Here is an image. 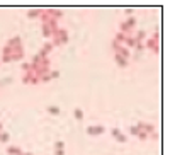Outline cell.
<instances>
[{
  "mask_svg": "<svg viewBox=\"0 0 170 155\" xmlns=\"http://www.w3.org/2000/svg\"><path fill=\"white\" fill-rule=\"evenodd\" d=\"M22 84H26V85H38L39 78L34 75V72H29V73H24V77H22Z\"/></svg>",
  "mask_w": 170,
  "mask_h": 155,
  "instance_id": "6da1fadb",
  "label": "cell"
},
{
  "mask_svg": "<svg viewBox=\"0 0 170 155\" xmlns=\"http://www.w3.org/2000/svg\"><path fill=\"white\" fill-rule=\"evenodd\" d=\"M56 34H58V38L61 39V44H66V43H68V31H66V29H61V27H60L56 31Z\"/></svg>",
  "mask_w": 170,
  "mask_h": 155,
  "instance_id": "5b68a950",
  "label": "cell"
},
{
  "mask_svg": "<svg viewBox=\"0 0 170 155\" xmlns=\"http://www.w3.org/2000/svg\"><path fill=\"white\" fill-rule=\"evenodd\" d=\"M134 39H136L138 43H143V39H146V31H138V33L134 34Z\"/></svg>",
  "mask_w": 170,
  "mask_h": 155,
  "instance_id": "2e32d148",
  "label": "cell"
},
{
  "mask_svg": "<svg viewBox=\"0 0 170 155\" xmlns=\"http://www.w3.org/2000/svg\"><path fill=\"white\" fill-rule=\"evenodd\" d=\"M55 155H65V150H55Z\"/></svg>",
  "mask_w": 170,
  "mask_h": 155,
  "instance_id": "e575fe53",
  "label": "cell"
},
{
  "mask_svg": "<svg viewBox=\"0 0 170 155\" xmlns=\"http://www.w3.org/2000/svg\"><path fill=\"white\" fill-rule=\"evenodd\" d=\"M10 140V135L9 133H0V143H7Z\"/></svg>",
  "mask_w": 170,
  "mask_h": 155,
  "instance_id": "603a6c76",
  "label": "cell"
},
{
  "mask_svg": "<svg viewBox=\"0 0 170 155\" xmlns=\"http://www.w3.org/2000/svg\"><path fill=\"white\" fill-rule=\"evenodd\" d=\"M134 48L141 51V50H145V44H143V43H136V46H134Z\"/></svg>",
  "mask_w": 170,
  "mask_h": 155,
  "instance_id": "836d02e7",
  "label": "cell"
},
{
  "mask_svg": "<svg viewBox=\"0 0 170 155\" xmlns=\"http://www.w3.org/2000/svg\"><path fill=\"white\" fill-rule=\"evenodd\" d=\"M65 148V141H55V150H63Z\"/></svg>",
  "mask_w": 170,
  "mask_h": 155,
  "instance_id": "cb8c5ba5",
  "label": "cell"
},
{
  "mask_svg": "<svg viewBox=\"0 0 170 155\" xmlns=\"http://www.w3.org/2000/svg\"><path fill=\"white\" fill-rule=\"evenodd\" d=\"M51 14H53V19L55 20L63 17V10H61V9H51Z\"/></svg>",
  "mask_w": 170,
  "mask_h": 155,
  "instance_id": "e0dca14e",
  "label": "cell"
},
{
  "mask_svg": "<svg viewBox=\"0 0 170 155\" xmlns=\"http://www.w3.org/2000/svg\"><path fill=\"white\" fill-rule=\"evenodd\" d=\"M114 39H116L119 44H124V43H126V39H128V34H124V33H117Z\"/></svg>",
  "mask_w": 170,
  "mask_h": 155,
  "instance_id": "9a60e30c",
  "label": "cell"
},
{
  "mask_svg": "<svg viewBox=\"0 0 170 155\" xmlns=\"http://www.w3.org/2000/svg\"><path fill=\"white\" fill-rule=\"evenodd\" d=\"M39 19L43 20V24H48L49 20L53 19V14H51V9H48V10H43V14H41V17Z\"/></svg>",
  "mask_w": 170,
  "mask_h": 155,
  "instance_id": "8992f818",
  "label": "cell"
},
{
  "mask_svg": "<svg viewBox=\"0 0 170 155\" xmlns=\"http://www.w3.org/2000/svg\"><path fill=\"white\" fill-rule=\"evenodd\" d=\"M20 152L22 150H20L19 147H14V145L12 147H7V155H20Z\"/></svg>",
  "mask_w": 170,
  "mask_h": 155,
  "instance_id": "4fadbf2b",
  "label": "cell"
},
{
  "mask_svg": "<svg viewBox=\"0 0 170 155\" xmlns=\"http://www.w3.org/2000/svg\"><path fill=\"white\" fill-rule=\"evenodd\" d=\"M2 128H3V124H2V123H0V133H2Z\"/></svg>",
  "mask_w": 170,
  "mask_h": 155,
  "instance_id": "8d00e7d4",
  "label": "cell"
},
{
  "mask_svg": "<svg viewBox=\"0 0 170 155\" xmlns=\"http://www.w3.org/2000/svg\"><path fill=\"white\" fill-rule=\"evenodd\" d=\"M126 24H128V26H129L131 29H134V27H136V17H128Z\"/></svg>",
  "mask_w": 170,
  "mask_h": 155,
  "instance_id": "7402d4cb",
  "label": "cell"
},
{
  "mask_svg": "<svg viewBox=\"0 0 170 155\" xmlns=\"http://www.w3.org/2000/svg\"><path fill=\"white\" fill-rule=\"evenodd\" d=\"M119 46H121V44H119V43H117L116 39H112V43H111V48H112V50H114V53L117 51V48H119Z\"/></svg>",
  "mask_w": 170,
  "mask_h": 155,
  "instance_id": "83f0119b",
  "label": "cell"
},
{
  "mask_svg": "<svg viewBox=\"0 0 170 155\" xmlns=\"http://www.w3.org/2000/svg\"><path fill=\"white\" fill-rule=\"evenodd\" d=\"M136 43H138V41H136L134 38H131V36H128V39H126V43H124V46H126V48L129 50V48H134V46H136Z\"/></svg>",
  "mask_w": 170,
  "mask_h": 155,
  "instance_id": "ac0fdd59",
  "label": "cell"
},
{
  "mask_svg": "<svg viewBox=\"0 0 170 155\" xmlns=\"http://www.w3.org/2000/svg\"><path fill=\"white\" fill-rule=\"evenodd\" d=\"M73 116H75V119L82 121V119H83V111H82L80 107H75V109H73Z\"/></svg>",
  "mask_w": 170,
  "mask_h": 155,
  "instance_id": "ffe728a7",
  "label": "cell"
},
{
  "mask_svg": "<svg viewBox=\"0 0 170 155\" xmlns=\"http://www.w3.org/2000/svg\"><path fill=\"white\" fill-rule=\"evenodd\" d=\"M140 131H141V130H140L138 126H131V128H129V133H131V135H134V136H138V133H140Z\"/></svg>",
  "mask_w": 170,
  "mask_h": 155,
  "instance_id": "484cf974",
  "label": "cell"
},
{
  "mask_svg": "<svg viewBox=\"0 0 170 155\" xmlns=\"http://www.w3.org/2000/svg\"><path fill=\"white\" fill-rule=\"evenodd\" d=\"M138 138H140V140H141V141H146V140H148V138H150V136L146 135V133H145V131H140V133H138Z\"/></svg>",
  "mask_w": 170,
  "mask_h": 155,
  "instance_id": "d4e9b609",
  "label": "cell"
},
{
  "mask_svg": "<svg viewBox=\"0 0 170 155\" xmlns=\"http://www.w3.org/2000/svg\"><path fill=\"white\" fill-rule=\"evenodd\" d=\"M51 77H49V73H46V75H43V77L39 78V82H49Z\"/></svg>",
  "mask_w": 170,
  "mask_h": 155,
  "instance_id": "f546056e",
  "label": "cell"
},
{
  "mask_svg": "<svg viewBox=\"0 0 170 155\" xmlns=\"http://www.w3.org/2000/svg\"><path fill=\"white\" fill-rule=\"evenodd\" d=\"M49 77H51V80H53V78H58V77H60V72H58V70H55V72H49Z\"/></svg>",
  "mask_w": 170,
  "mask_h": 155,
  "instance_id": "1f68e13d",
  "label": "cell"
},
{
  "mask_svg": "<svg viewBox=\"0 0 170 155\" xmlns=\"http://www.w3.org/2000/svg\"><path fill=\"white\" fill-rule=\"evenodd\" d=\"M150 138H151V140H155V141H156V140L160 138V135H158L156 131H153V133H151V135H150Z\"/></svg>",
  "mask_w": 170,
  "mask_h": 155,
  "instance_id": "d6a6232c",
  "label": "cell"
},
{
  "mask_svg": "<svg viewBox=\"0 0 170 155\" xmlns=\"http://www.w3.org/2000/svg\"><path fill=\"white\" fill-rule=\"evenodd\" d=\"M20 155H33V154H29V152H20Z\"/></svg>",
  "mask_w": 170,
  "mask_h": 155,
  "instance_id": "d590c367",
  "label": "cell"
},
{
  "mask_svg": "<svg viewBox=\"0 0 170 155\" xmlns=\"http://www.w3.org/2000/svg\"><path fill=\"white\" fill-rule=\"evenodd\" d=\"M116 141H117V143H126V141H128V136L123 135V133H119V135L116 136Z\"/></svg>",
  "mask_w": 170,
  "mask_h": 155,
  "instance_id": "44dd1931",
  "label": "cell"
},
{
  "mask_svg": "<svg viewBox=\"0 0 170 155\" xmlns=\"http://www.w3.org/2000/svg\"><path fill=\"white\" fill-rule=\"evenodd\" d=\"M49 114H53V116H58V114H61V109L58 107V106H48V109H46Z\"/></svg>",
  "mask_w": 170,
  "mask_h": 155,
  "instance_id": "5bb4252c",
  "label": "cell"
},
{
  "mask_svg": "<svg viewBox=\"0 0 170 155\" xmlns=\"http://www.w3.org/2000/svg\"><path fill=\"white\" fill-rule=\"evenodd\" d=\"M7 46H10V48H12V51H14V50H19V48H22V43H20V38H19V36H14L12 39H9Z\"/></svg>",
  "mask_w": 170,
  "mask_h": 155,
  "instance_id": "277c9868",
  "label": "cell"
},
{
  "mask_svg": "<svg viewBox=\"0 0 170 155\" xmlns=\"http://www.w3.org/2000/svg\"><path fill=\"white\" fill-rule=\"evenodd\" d=\"M116 53H117V55H121L123 58H126V60L129 58V55H131V53H129V50H128L124 44H121V46L117 48V51H116Z\"/></svg>",
  "mask_w": 170,
  "mask_h": 155,
  "instance_id": "ba28073f",
  "label": "cell"
},
{
  "mask_svg": "<svg viewBox=\"0 0 170 155\" xmlns=\"http://www.w3.org/2000/svg\"><path fill=\"white\" fill-rule=\"evenodd\" d=\"M10 56H12V61H19V60L24 58V50H22V48H19V50H14Z\"/></svg>",
  "mask_w": 170,
  "mask_h": 155,
  "instance_id": "52a82bcc",
  "label": "cell"
},
{
  "mask_svg": "<svg viewBox=\"0 0 170 155\" xmlns=\"http://www.w3.org/2000/svg\"><path fill=\"white\" fill-rule=\"evenodd\" d=\"M2 53H3V55H12V48L5 44V46H3V50H2Z\"/></svg>",
  "mask_w": 170,
  "mask_h": 155,
  "instance_id": "4316f807",
  "label": "cell"
},
{
  "mask_svg": "<svg viewBox=\"0 0 170 155\" xmlns=\"http://www.w3.org/2000/svg\"><path fill=\"white\" fill-rule=\"evenodd\" d=\"M143 44H145V48H148V50H151V51H153L155 55H158V53H160V48H158V43H156L155 39L148 38L146 41H145V43H143Z\"/></svg>",
  "mask_w": 170,
  "mask_h": 155,
  "instance_id": "3957f363",
  "label": "cell"
},
{
  "mask_svg": "<svg viewBox=\"0 0 170 155\" xmlns=\"http://www.w3.org/2000/svg\"><path fill=\"white\" fill-rule=\"evenodd\" d=\"M114 60H116L117 67H121V68H126V67H128V60L123 58L121 55H117V53H116V55H114Z\"/></svg>",
  "mask_w": 170,
  "mask_h": 155,
  "instance_id": "9c48e42d",
  "label": "cell"
},
{
  "mask_svg": "<svg viewBox=\"0 0 170 155\" xmlns=\"http://www.w3.org/2000/svg\"><path fill=\"white\" fill-rule=\"evenodd\" d=\"M85 131H87V135H90V136H97V135L106 133V126H102V124H97V126H89Z\"/></svg>",
  "mask_w": 170,
  "mask_h": 155,
  "instance_id": "7a4b0ae2",
  "label": "cell"
},
{
  "mask_svg": "<svg viewBox=\"0 0 170 155\" xmlns=\"http://www.w3.org/2000/svg\"><path fill=\"white\" fill-rule=\"evenodd\" d=\"M10 61H12V56H10V55H3V56H2V63H10Z\"/></svg>",
  "mask_w": 170,
  "mask_h": 155,
  "instance_id": "f1b7e54d",
  "label": "cell"
},
{
  "mask_svg": "<svg viewBox=\"0 0 170 155\" xmlns=\"http://www.w3.org/2000/svg\"><path fill=\"white\" fill-rule=\"evenodd\" d=\"M53 34H55V33H53V29L49 27V24H43V36L49 39V38H53Z\"/></svg>",
  "mask_w": 170,
  "mask_h": 155,
  "instance_id": "30bf717a",
  "label": "cell"
},
{
  "mask_svg": "<svg viewBox=\"0 0 170 155\" xmlns=\"http://www.w3.org/2000/svg\"><path fill=\"white\" fill-rule=\"evenodd\" d=\"M41 14H43L41 9H33L27 12V19H38V17H41Z\"/></svg>",
  "mask_w": 170,
  "mask_h": 155,
  "instance_id": "8fae6325",
  "label": "cell"
},
{
  "mask_svg": "<svg viewBox=\"0 0 170 155\" xmlns=\"http://www.w3.org/2000/svg\"><path fill=\"white\" fill-rule=\"evenodd\" d=\"M119 29H121V33H124V34H131L134 29H131L128 24H126V20H123V22H119Z\"/></svg>",
  "mask_w": 170,
  "mask_h": 155,
  "instance_id": "7c38bea8",
  "label": "cell"
},
{
  "mask_svg": "<svg viewBox=\"0 0 170 155\" xmlns=\"http://www.w3.org/2000/svg\"><path fill=\"white\" fill-rule=\"evenodd\" d=\"M119 133H121V130H119V128H112V130H111V135H112L114 138L119 135Z\"/></svg>",
  "mask_w": 170,
  "mask_h": 155,
  "instance_id": "4dcf8cb0",
  "label": "cell"
},
{
  "mask_svg": "<svg viewBox=\"0 0 170 155\" xmlns=\"http://www.w3.org/2000/svg\"><path fill=\"white\" fill-rule=\"evenodd\" d=\"M20 67H22V70H24L26 73H29V72H34V67H33V63H27V61H24Z\"/></svg>",
  "mask_w": 170,
  "mask_h": 155,
  "instance_id": "d6986e66",
  "label": "cell"
}]
</instances>
